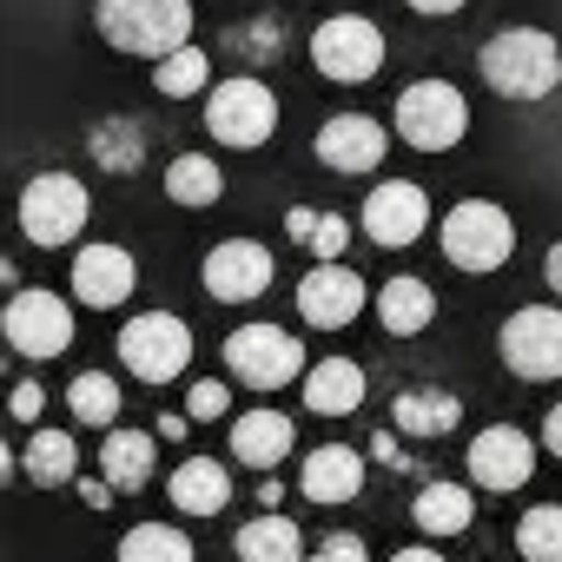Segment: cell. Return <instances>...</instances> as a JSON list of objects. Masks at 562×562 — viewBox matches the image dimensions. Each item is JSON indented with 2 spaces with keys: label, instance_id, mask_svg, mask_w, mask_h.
<instances>
[{
  "label": "cell",
  "instance_id": "obj_11",
  "mask_svg": "<svg viewBox=\"0 0 562 562\" xmlns=\"http://www.w3.org/2000/svg\"><path fill=\"white\" fill-rule=\"evenodd\" d=\"M0 331H8V345L21 358H60L74 345V305L54 299V292H14Z\"/></svg>",
  "mask_w": 562,
  "mask_h": 562
},
{
  "label": "cell",
  "instance_id": "obj_25",
  "mask_svg": "<svg viewBox=\"0 0 562 562\" xmlns=\"http://www.w3.org/2000/svg\"><path fill=\"white\" fill-rule=\"evenodd\" d=\"M391 417H397L404 437H450V430L463 424V404H457L450 391H404Z\"/></svg>",
  "mask_w": 562,
  "mask_h": 562
},
{
  "label": "cell",
  "instance_id": "obj_2",
  "mask_svg": "<svg viewBox=\"0 0 562 562\" xmlns=\"http://www.w3.org/2000/svg\"><path fill=\"white\" fill-rule=\"evenodd\" d=\"M93 21L120 54L139 60H172L179 47H192V0H100Z\"/></svg>",
  "mask_w": 562,
  "mask_h": 562
},
{
  "label": "cell",
  "instance_id": "obj_27",
  "mask_svg": "<svg viewBox=\"0 0 562 562\" xmlns=\"http://www.w3.org/2000/svg\"><path fill=\"white\" fill-rule=\"evenodd\" d=\"M285 225H292V238L318 258V265H345V245H351V225L338 218V212H312V205H292L285 212Z\"/></svg>",
  "mask_w": 562,
  "mask_h": 562
},
{
  "label": "cell",
  "instance_id": "obj_6",
  "mask_svg": "<svg viewBox=\"0 0 562 562\" xmlns=\"http://www.w3.org/2000/svg\"><path fill=\"white\" fill-rule=\"evenodd\" d=\"M397 139H411L417 153H450L463 133H470V106L450 80H417L397 93Z\"/></svg>",
  "mask_w": 562,
  "mask_h": 562
},
{
  "label": "cell",
  "instance_id": "obj_20",
  "mask_svg": "<svg viewBox=\"0 0 562 562\" xmlns=\"http://www.w3.org/2000/svg\"><path fill=\"white\" fill-rule=\"evenodd\" d=\"M430 318H437V292L424 285V278L397 271L391 285L378 292V325H384L391 338H417V331H430Z\"/></svg>",
  "mask_w": 562,
  "mask_h": 562
},
{
  "label": "cell",
  "instance_id": "obj_38",
  "mask_svg": "<svg viewBox=\"0 0 562 562\" xmlns=\"http://www.w3.org/2000/svg\"><path fill=\"white\" fill-rule=\"evenodd\" d=\"M41 411H47V391H41V384H21V391H14V424H34Z\"/></svg>",
  "mask_w": 562,
  "mask_h": 562
},
{
  "label": "cell",
  "instance_id": "obj_9",
  "mask_svg": "<svg viewBox=\"0 0 562 562\" xmlns=\"http://www.w3.org/2000/svg\"><path fill=\"white\" fill-rule=\"evenodd\" d=\"M80 225H87V186L74 179V172H41V179H27V192H21V232L34 238V245H74L80 238Z\"/></svg>",
  "mask_w": 562,
  "mask_h": 562
},
{
  "label": "cell",
  "instance_id": "obj_18",
  "mask_svg": "<svg viewBox=\"0 0 562 562\" xmlns=\"http://www.w3.org/2000/svg\"><path fill=\"white\" fill-rule=\"evenodd\" d=\"M299 490H305L312 503H351V496L364 490V457H358V450H345V443H325V450H312V457H305Z\"/></svg>",
  "mask_w": 562,
  "mask_h": 562
},
{
  "label": "cell",
  "instance_id": "obj_13",
  "mask_svg": "<svg viewBox=\"0 0 562 562\" xmlns=\"http://www.w3.org/2000/svg\"><path fill=\"white\" fill-rule=\"evenodd\" d=\"M424 225H430V199H424V186H411V179H384V186H371V199H364V232H371V245L404 251V245L424 238Z\"/></svg>",
  "mask_w": 562,
  "mask_h": 562
},
{
  "label": "cell",
  "instance_id": "obj_12",
  "mask_svg": "<svg viewBox=\"0 0 562 562\" xmlns=\"http://www.w3.org/2000/svg\"><path fill=\"white\" fill-rule=\"evenodd\" d=\"M199 278H205V292H212L218 305H251V299H265V285H271V251L251 245V238H225V245L205 251Z\"/></svg>",
  "mask_w": 562,
  "mask_h": 562
},
{
  "label": "cell",
  "instance_id": "obj_28",
  "mask_svg": "<svg viewBox=\"0 0 562 562\" xmlns=\"http://www.w3.org/2000/svg\"><path fill=\"white\" fill-rule=\"evenodd\" d=\"M21 470H27V483H41V490H60V483H74V470H80V450H74V437H60V430H34V437H27V457H21Z\"/></svg>",
  "mask_w": 562,
  "mask_h": 562
},
{
  "label": "cell",
  "instance_id": "obj_34",
  "mask_svg": "<svg viewBox=\"0 0 562 562\" xmlns=\"http://www.w3.org/2000/svg\"><path fill=\"white\" fill-rule=\"evenodd\" d=\"M516 549L522 562H562V503H542L516 522Z\"/></svg>",
  "mask_w": 562,
  "mask_h": 562
},
{
  "label": "cell",
  "instance_id": "obj_37",
  "mask_svg": "<svg viewBox=\"0 0 562 562\" xmlns=\"http://www.w3.org/2000/svg\"><path fill=\"white\" fill-rule=\"evenodd\" d=\"M312 562H371V555H364L358 536H325V542L312 549Z\"/></svg>",
  "mask_w": 562,
  "mask_h": 562
},
{
  "label": "cell",
  "instance_id": "obj_7",
  "mask_svg": "<svg viewBox=\"0 0 562 562\" xmlns=\"http://www.w3.org/2000/svg\"><path fill=\"white\" fill-rule=\"evenodd\" d=\"M120 364H126L139 384H172V378H186V364H192V331H186V318H172V312L133 318V325L120 331Z\"/></svg>",
  "mask_w": 562,
  "mask_h": 562
},
{
  "label": "cell",
  "instance_id": "obj_16",
  "mask_svg": "<svg viewBox=\"0 0 562 562\" xmlns=\"http://www.w3.org/2000/svg\"><path fill=\"white\" fill-rule=\"evenodd\" d=\"M133 285H139L133 251H120V245H80V258H74V299L80 305L113 312V305L133 299Z\"/></svg>",
  "mask_w": 562,
  "mask_h": 562
},
{
  "label": "cell",
  "instance_id": "obj_8",
  "mask_svg": "<svg viewBox=\"0 0 562 562\" xmlns=\"http://www.w3.org/2000/svg\"><path fill=\"white\" fill-rule=\"evenodd\" d=\"M312 67L338 87H358V80H378L384 67V34L364 21V14H331L318 34H312Z\"/></svg>",
  "mask_w": 562,
  "mask_h": 562
},
{
  "label": "cell",
  "instance_id": "obj_32",
  "mask_svg": "<svg viewBox=\"0 0 562 562\" xmlns=\"http://www.w3.org/2000/svg\"><path fill=\"white\" fill-rule=\"evenodd\" d=\"M120 562H192V542L166 522H133L120 542Z\"/></svg>",
  "mask_w": 562,
  "mask_h": 562
},
{
  "label": "cell",
  "instance_id": "obj_15",
  "mask_svg": "<svg viewBox=\"0 0 562 562\" xmlns=\"http://www.w3.org/2000/svg\"><path fill=\"white\" fill-rule=\"evenodd\" d=\"M364 312V278L351 265H312L305 285H299V318L318 331H338Z\"/></svg>",
  "mask_w": 562,
  "mask_h": 562
},
{
  "label": "cell",
  "instance_id": "obj_19",
  "mask_svg": "<svg viewBox=\"0 0 562 562\" xmlns=\"http://www.w3.org/2000/svg\"><path fill=\"white\" fill-rule=\"evenodd\" d=\"M232 457L251 463V470H271L292 457V417L285 411H245L232 424Z\"/></svg>",
  "mask_w": 562,
  "mask_h": 562
},
{
  "label": "cell",
  "instance_id": "obj_31",
  "mask_svg": "<svg viewBox=\"0 0 562 562\" xmlns=\"http://www.w3.org/2000/svg\"><path fill=\"white\" fill-rule=\"evenodd\" d=\"M93 159L106 166V172H139L146 166V126L139 120H106V126H93Z\"/></svg>",
  "mask_w": 562,
  "mask_h": 562
},
{
  "label": "cell",
  "instance_id": "obj_30",
  "mask_svg": "<svg viewBox=\"0 0 562 562\" xmlns=\"http://www.w3.org/2000/svg\"><path fill=\"white\" fill-rule=\"evenodd\" d=\"M411 516H417L424 536H457V529H470V490H457V483H424L417 503H411Z\"/></svg>",
  "mask_w": 562,
  "mask_h": 562
},
{
  "label": "cell",
  "instance_id": "obj_21",
  "mask_svg": "<svg viewBox=\"0 0 562 562\" xmlns=\"http://www.w3.org/2000/svg\"><path fill=\"white\" fill-rule=\"evenodd\" d=\"M153 463H159V437H146V430H106L100 437V476L126 496V490H139L146 476H153Z\"/></svg>",
  "mask_w": 562,
  "mask_h": 562
},
{
  "label": "cell",
  "instance_id": "obj_42",
  "mask_svg": "<svg viewBox=\"0 0 562 562\" xmlns=\"http://www.w3.org/2000/svg\"><path fill=\"white\" fill-rule=\"evenodd\" d=\"M404 8H417V14H457L463 0H404Z\"/></svg>",
  "mask_w": 562,
  "mask_h": 562
},
{
  "label": "cell",
  "instance_id": "obj_41",
  "mask_svg": "<svg viewBox=\"0 0 562 562\" xmlns=\"http://www.w3.org/2000/svg\"><path fill=\"white\" fill-rule=\"evenodd\" d=\"M80 496H87V503H93V509H106V503H113V496H120V490H113V483H106V476H93V483H80Z\"/></svg>",
  "mask_w": 562,
  "mask_h": 562
},
{
  "label": "cell",
  "instance_id": "obj_26",
  "mask_svg": "<svg viewBox=\"0 0 562 562\" xmlns=\"http://www.w3.org/2000/svg\"><path fill=\"white\" fill-rule=\"evenodd\" d=\"M166 199L172 205H218L225 199V172L205 159V153H179L166 166Z\"/></svg>",
  "mask_w": 562,
  "mask_h": 562
},
{
  "label": "cell",
  "instance_id": "obj_1",
  "mask_svg": "<svg viewBox=\"0 0 562 562\" xmlns=\"http://www.w3.org/2000/svg\"><path fill=\"white\" fill-rule=\"evenodd\" d=\"M476 67H483V87L503 100H549L562 87V47L542 27H503Z\"/></svg>",
  "mask_w": 562,
  "mask_h": 562
},
{
  "label": "cell",
  "instance_id": "obj_36",
  "mask_svg": "<svg viewBox=\"0 0 562 562\" xmlns=\"http://www.w3.org/2000/svg\"><path fill=\"white\" fill-rule=\"evenodd\" d=\"M225 404H232V391L225 384H192V397H186V417H225Z\"/></svg>",
  "mask_w": 562,
  "mask_h": 562
},
{
  "label": "cell",
  "instance_id": "obj_17",
  "mask_svg": "<svg viewBox=\"0 0 562 562\" xmlns=\"http://www.w3.org/2000/svg\"><path fill=\"white\" fill-rule=\"evenodd\" d=\"M318 159L331 166V172H378V159H384V146H391V133L371 120V113H338V120H325L318 126Z\"/></svg>",
  "mask_w": 562,
  "mask_h": 562
},
{
  "label": "cell",
  "instance_id": "obj_3",
  "mask_svg": "<svg viewBox=\"0 0 562 562\" xmlns=\"http://www.w3.org/2000/svg\"><path fill=\"white\" fill-rule=\"evenodd\" d=\"M437 232H443V258H450L457 271H496V265L516 251V225H509V212L490 205V199L450 205Z\"/></svg>",
  "mask_w": 562,
  "mask_h": 562
},
{
  "label": "cell",
  "instance_id": "obj_10",
  "mask_svg": "<svg viewBox=\"0 0 562 562\" xmlns=\"http://www.w3.org/2000/svg\"><path fill=\"white\" fill-rule=\"evenodd\" d=\"M503 364H509L522 384L562 378V312H555V305H522V312L503 325Z\"/></svg>",
  "mask_w": 562,
  "mask_h": 562
},
{
  "label": "cell",
  "instance_id": "obj_22",
  "mask_svg": "<svg viewBox=\"0 0 562 562\" xmlns=\"http://www.w3.org/2000/svg\"><path fill=\"white\" fill-rule=\"evenodd\" d=\"M238 562H312V555H305V529H299L292 516L265 509V516H251V522L238 529Z\"/></svg>",
  "mask_w": 562,
  "mask_h": 562
},
{
  "label": "cell",
  "instance_id": "obj_35",
  "mask_svg": "<svg viewBox=\"0 0 562 562\" xmlns=\"http://www.w3.org/2000/svg\"><path fill=\"white\" fill-rule=\"evenodd\" d=\"M278 54V47H285V27H278V21H258V27H238L232 34V54Z\"/></svg>",
  "mask_w": 562,
  "mask_h": 562
},
{
  "label": "cell",
  "instance_id": "obj_14",
  "mask_svg": "<svg viewBox=\"0 0 562 562\" xmlns=\"http://www.w3.org/2000/svg\"><path fill=\"white\" fill-rule=\"evenodd\" d=\"M529 470H536L529 430H516V424L476 430V443H470V476H476V490H496V496H503V490H522Z\"/></svg>",
  "mask_w": 562,
  "mask_h": 562
},
{
  "label": "cell",
  "instance_id": "obj_43",
  "mask_svg": "<svg viewBox=\"0 0 562 562\" xmlns=\"http://www.w3.org/2000/svg\"><path fill=\"white\" fill-rule=\"evenodd\" d=\"M391 562H443V555H437V549H397Z\"/></svg>",
  "mask_w": 562,
  "mask_h": 562
},
{
  "label": "cell",
  "instance_id": "obj_4",
  "mask_svg": "<svg viewBox=\"0 0 562 562\" xmlns=\"http://www.w3.org/2000/svg\"><path fill=\"white\" fill-rule=\"evenodd\" d=\"M225 371L251 391H278V384H299L312 378L305 371V345L292 331H278V325H238L225 338Z\"/></svg>",
  "mask_w": 562,
  "mask_h": 562
},
{
  "label": "cell",
  "instance_id": "obj_33",
  "mask_svg": "<svg viewBox=\"0 0 562 562\" xmlns=\"http://www.w3.org/2000/svg\"><path fill=\"white\" fill-rule=\"evenodd\" d=\"M153 87H159L166 100H192V93H205V87H212V60H205L199 47H179L172 60H159V67H153Z\"/></svg>",
  "mask_w": 562,
  "mask_h": 562
},
{
  "label": "cell",
  "instance_id": "obj_24",
  "mask_svg": "<svg viewBox=\"0 0 562 562\" xmlns=\"http://www.w3.org/2000/svg\"><path fill=\"white\" fill-rule=\"evenodd\" d=\"M305 404H312L318 417H351V411L364 404V371H358L351 358H325V364L305 378Z\"/></svg>",
  "mask_w": 562,
  "mask_h": 562
},
{
  "label": "cell",
  "instance_id": "obj_40",
  "mask_svg": "<svg viewBox=\"0 0 562 562\" xmlns=\"http://www.w3.org/2000/svg\"><path fill=\"white\" fill-rule=\"evenodd\" d=\"M542 278H549V292H555V299H562V238H555V245H549V258H542Z\"/></svg>",
  "mask_w": 562,
  "mask_h": 562
},
{
  "label": "cell",
  "instance_id": "obj_5",
  "mask_svg": "<svg viewBox=\"0 0 562 562\" xmlns=\"http://www.w3.org/2000/svg\"><path fill=\"white\" fill-rule=\"evenodd\" d=\"M205 126H212V139H218V146L251 153V146H265V139L278 133V100H271V87H265V80L232 74V80H218V87H212V100H205Z\"/></svg>",
  "mask_w": 562,
  "mask_h": 562
},
{
  "label": "cell",
  "instance_id": "obj_39",
  "mask_svg": "<svg viewBox=\"0 0 562 562\" xmlns=\"http://www.w3.org/2000/svg\"><path fill=\"white\" fill-rule=\"evenodd\" d=\"M542 450H549V457H562V404L542 417Z\"/></svg>",
  "mask_w": 562,
  "mask_h": 562
},
{
  "label": "cell",
  "instance_id": "obj_23",
  "mask_svg": "<svg viewBox=\"0 0 562 562\" xmlns=\"http://www.w3.org/2000/svg\"><path fill=\"white\" fill-rule=\"evenodd\" d=\"M166 496H172L186 516H218V509L232 503V476H225V463H212V457H192V463H179V470H172Z\"/></svg>",
  "mask_w": 562,
  "mask_h": 562
},
{
  "label": "cell",
  "instance_id": "obj_29",
  "mask_svg": "<svg viewBox=\"0 0 562 562\" xmlns=\"http://www.w3.org/2000/svg\"><path fill=\"white\" fill-rule=\"evenodd\" d=\"M67 411H74V424H87V430H113V424H120V384H113L106 371H80V378L67 384Z\"/></svg>",
  "mask_w": 562,
  "mask_h": 562
}]
</instances>
